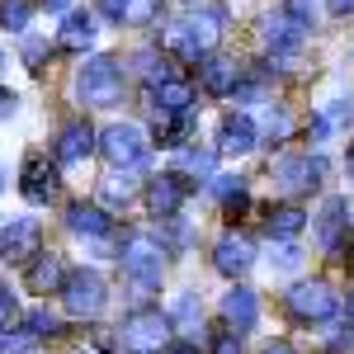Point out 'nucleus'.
I'll list each match as a JSON object with an SVG mask.
<instances>
[{
    "label": "nucleus",
    "mask_w": 354,
    "mask_h": 354,
    "mask_svg": "<svg viewBox=\"0 0 354 354\" xmlns=\"http://www.w3.org/2000/svg\"><path fill=\"white\" fill-rule=\"evenodd\" d=\"M222 24H227V15H222V5H198V10H189L180 24L165 28V48L180 57H189V62H198V57H213V48L222 43Z\"/></svg>",
    "instance_id": "obj_1"
},
{
    "label": "nucleus",
    "mask_w": 354,
    "mask_h": 354,
    "mask_svg": "<svg viewBox=\"0 0 354 354\" xmlns=\"http://www.w3.org/2000/svg\"><path fill=\"white\" fill-rule=\"evenodd\" d=\"M76 95L81 104H95V109H113L123 100V66L118 57H90L76 76Z\"/></svg>",
    "instance_id": "obj_2"
},
{
    "label": "nucleus",
    "mask_w": 354,
    "mask_h": 354,
    "mask_svg": "<svg viewBox=\"0 0 354 354\" xmlns=\"http://www.w3.org/2000/svg\"><path fill=\"white\" fill-rule=\"evenodd\" d=\"M118 345L128 354H156L170 345V317H165L161 307H137L123 317V326H118Z\"/></svg>",
    "instance_id": "obj_3"
},
{
    "label": "nucleus",
    "mask_w": 354,
    "mask_h": 354,
    "mask_svg": "<svg viewBox=\"0 0 354 354\" xmlns=\"http://www.w3.org/2000/svg\"><path fill=\"white\" fill-rule=\"evenodd\" d=\"M118 260L137 279V288H156L161 274H165V245L156 236H147V232H133V236H123V245H118Z\"/></svg>",
    "instance_id": "obj_4"
},
{
    "label": "nucleus",
    "mask_w": 354,
    "mask_h": 354,
    "mask_svg": "<svg viewBox=\"0 0 354 354\" xmlns=\"http://www.w3.org/2000/svg\"><path fill=\"white\" fill-rule=\"evenodd\" d=\"M62 307L71 312V317H100V307L109 302V293H104V279L95 270H66V279H62Z\"/></svg>",
    "instance_id": "obj_5"
},
{
    "label": "nucleus",
    "mask_w": 354,
    "mask_h": 354,
    "mask_svg": "<svg viewBox=\"0 0 354 354\" xmlns=\"http://www.w3.org/2000/svg\"><path fill=\"white\" fill-rule=\"evenodd\" d=\"M307 15H302V5H279L274 15H265V43L274 48V57L293 53L302 38H307Z\"/></svg>",
    "instance_id": "obj_6"
},
{
    "label": "nucleus",
    "mask_w": 354,
    "mask_h": 354,
    "mask_svg": "<svg viewBox=\"0 0 354 354\" xmlns=\"http://www.w3.org/2000/svg\"><path fill=\"white\" fill-rule=\"evenodd\" d=\"M100 151H104V161L109 165H142L147 161V137H142V128H133V123H113V128H104V137H100Z\"/></svg>",
    "instance_id": "obj_7"
},
{
    "label": "nucleus",
    "mask_w": 354,
    "mask_h": 354,
    "mask_svg": "<svg viewBox=\"0 0 354 354\" xmlns=\"http://www.w3.org/2000/svg\"><path fill=\"white\" fill-rule=\"evenodd\" d=\"M38 250H43V227H38V218H15L0 232V255H5V265H28Z\"/></svg>",
    "instance_id": "obj_8"
},
{
    "label": "nucleus",
    "mask_w": 354,
    "mask_h": 354,
    "mask_svg": "<svg viewBox=\"0 0 354 354\" xmlns=\"http://www.w3.org/2000/svg\"><path fill=\"white\" fill-rule=\"evenodd\" d=\"M288 312H293L298 322H326V317H335V288L322 283V279L298 283V288L288 293Z\"/></svg>",
    "instance_id": "obj_9"
},
{
    "label": "nucleus",
    "mask_w": 354,
    "mask_h": 354,
    "mask_svg": "<svg viewBox=\"0 0 354 354\" xmlns=\"http://www.w3.org/2000/svg\"><path fill=\"white\" fill-rule=\"evenodd\" d=\"M345 227H350V198H326L322 203V218H317V245L326 250V255H340V245H345Z\"/></svg>",
    "instance_id": "obj_10"
},
{
    "label": "nucleus",
    "mask_w": 354,
    "mask_h": 354,
    "mask_svg": "<svg viewBox=\"0 0 354 354\" xmlns=\"http://www.w3.org/2000/svg\"><path fill=\"white\" fill-rule=\"evenodd\" d=\"M322 175H326V161H322V156H288V161L274 165L279 189H288V194L317 189V180H322Z\"/></svg>",
    "instance_id": "obj_11"
},
{
    "label": "nucleus",
    "mask_w": 354,
    "mask_h": 354,
    "mask_svg": "<svg viewBox=\"0 0 354 354\" xmlns=\"http://www.w3.org/2000/svg\"><path fill=\"white\" fill-rule=\"evenodd\" d=\"M250 265H255V241H250V236H241V232H227V236L213 245V270L227 274V279L245 274Z\"/></svg>",
    "instance_id": "obj_12"
},
{
    "label": "nucleus",
    "mask_w": 354,
    "mask_h": 354,
    "mask_svg": "<svg viewBox=\"0 0 354 354\" xmlns=\"http://www.w3.org/2000/svg\"><path fill=\"white\" fill-rule=\"evenodd\" d=\"M95 151V128L85 118H71L62 133H57V165H76Z\"/></svg>",
    "instance_id": "obj_13"
},
{
    "label": "nucleus",
    "mask_w": 354,
    "mask_h": 354,
    "mask_svg": "<svg viewBox=\"0 0 354 354\" xmlns=\"http://www.w3.org/2000/svg\"><path fill=\"white\" fill-rule=\"evenodd\" d=\"M185 194H189V185H185V175H180V170L156 175V180H151V189H147L151 213H156V218H175V213H180V203H185Z\"/></svg>",
    "instance_id": "obj_14"
},
{
    "label": "nucleus",
    "mask_w": 354,
    "mask_h": 354,
    "mask_svg": "<svg viewBox=\"0 0 354 354\" xmlns=\"http://www.w3.org/2000/svg\"><path fill=\"white\" fill-rule=\"evenodd\" d=\"M255 147V123L245 113H227L218 128V156H245Z\"/></svg>",
    "instance_id": "obj_15"
},
{
    "label": "nucleus",
    "mask_w": 354,
    "mask_h": 354,
    "mask_svg": "<svg viewBox=\"0 0 354 354\" xmlns=\"http://www.w3.org/2000/svg\"><path fill=\"white\" fill-rule=\"evenodd\" d=\"M19 189H24L28 203H48L57 194V165H48L43 156H28L24 161V185H19Z\"/></svg>",
    "instance_id": "obj_16"
},
{
    "label": "nucleus",
    "mask_w": 354,
    "mask_h": 354,
    "mask_svg": "<svg viewBox=\"0 0 354 354\" xmlns=\"http://www.w3.org/2000/svg\"><path fill=\"white\" fill-rule=\"evenodd\" d=\"M66 227L76 232V236H95V241H104L113 232V218L104 208H95V203H71L66 208Z\"/></svg>",
    "instance_id": "obj_17"
},
{
    "label": "nucleus",
    "mask_w": 354,
    "mask_h": 354,
    "mask_svg": "<svg viewBox=\"0 0 354 354\" xmlns=\"http://www.w3.org/2000/svg\"><path fill=\"white\" fill-rule=\"evenodd\" d=\"M198 81H203L208 95H232V90L241 85V66H236V62H227V57H203Z\"/></svg>",
    "instance_id": "obj_18"
},
{
    "label": "nucleus",
    "mask_w": 354,
    "mask_h": 354,
    "mask_svg": "<svg viewBox=\"0 0 354 354\" xmlns=\"http://www.w3.org/2000/svg\"><path fill=\"white\" fill-rule=\"evenodd\" d=\"M95 15L90 10H76V15H66V24H62V33H57V48L62 53H85L90 43H95Z\"/></svg>",
    "instance_id": "obj_19"
},
{
    "label": "nucleus",
    "mask_w": 354,
    "mask_h": 354,
    "mask_svg": "<svg viewBox=\"0 0 354 354\" xmlns=\"http://www.w3.org/2000/svg\"><path fill=\"white\" fill-rule=\"evenodd\" d=\"M151 109L156 113H189V104H194V85L189 81H161V85H151Z\"/></svg>",
    "instance_id": "obj_20"
},
{
    "label": "nucleus",
    "mask_w": 354,
    "mask_h": 354,
    "mask_svg": "<svg viewBox=\"0 0 354 354\" xmlns=\"http://www.w3.org/2000/svg\"><path fill=\"white\" fill-rule=\"evenodd\" d=\"M222 317L232 322V330H250V326H255V317H260V302H255V293H250V288H241V283H236V288L222 298Z\"/></svg>",
    "instance_id": "obj_21"
},
{
    "label": "nucleus",
    "mask_w": 354,
    "mask_h": 354,
    "mask_svg": "<svg viewBox=\"0 0 354 354\" xmlns=\"http://www.w3.org/2000/svg\"><path fill=\"white\" fill-rule=\"evenodd\" d=\"M302 227H307V213H302L298 203H283V208H270V218H265V232H270L274 241H293Z\"/></svg>",
    "instance_id": "obj_22"
},
{
    "label": "nucleus",
    "mask_w": 354,
    "mask_h": 354,
    "mask_svg": "<svg viewBox=\"0 0 354 354\" xmlns=\"http://www.w3.org/2000/svg\"><path fill=\"white\" fill-rule=\"evenodd\" d=\"M170 317V330H180V335H198L203 330V307H198V293H180L175 307L165 312Z\"/></svg>",
    "instance_id": "obj_23"
},
{
    "label": "nucleus",
    "mask_w": 354,
    "mask_h": 354,
    "mask_svg": "<svg viewBox=\"0 0 354 354\" xmlns=\"http://www.w3.org/2000/svg\"><path fill=\"white\" fill-rule=\"evenodd\" d=\"M62 279H66L62 255H43V250H38V265L28 270V288H33V293H57V288H62Z\"/></svg>",
    "instance_id": "obj_24"
},
{
    "label": "nucleus",
    "mask_w": 354,
    "mask_h": 354,
    "mask_svg": "<svg viewBox=\"0 0 354 354\" xmlns=\"http://www.w3.org/2000/svg\"><path fill=\"white\" fill-rule=\"evenodd\" d=\"M189 128H194L189 113H156V142L161 147H185Z\"/></svg>",
    "instance_id": "obj_25"
},
{
    "label": "nucleus",
    "mask_w": 354,
    "mask_h": 354,
    "mask_svg": "<svg viewBox=\"0 0 354 354\" xmlns=\"http://www.w3.org/2000/svg\"><path fill=\"white\" fill-rule=\"evenodd\" d=\"M137 180H142V165H123L118 175L104 180V198H109V203H128L137 194Z\"/></svg>",
    "instance_id": "obj_26"
},
{
    "label": "nucleus",
    "mask_w": 354,
    "mask_h": 354,
    "mask_svg": "<svg viewBox=\"0 0 354 354\" xmlns=\"http://www.w3.org/2000/svg\"><path fill=\"white\" fill-rule=\"evenodd\" d=\"M133 62H137V71H142V81H147V85L175 81V66H170V62H165L161 53H151V48H147V53H137Z\"/></svg>",
    "instance_id": "obj_27"
},
{
    "label": "nucleus",
    "mask_w": 354,
    "mask_h": 354,
    "mask_svg": "<svg viewBox=\"0 0 354 354\" xmlns=\"http://www.w3.org/2000/svg\"><path fill=\"white\" fill-rule=\"evenodd\" d=\"M28 19H33L28 0H0V24L10 28V33H28Z\"/></svg>",
    "instance_id": "obj_28"
},
{
    "label": "nucleus",
    "mask_w": 354,
    "mask_h": 354,
    "mask_svg": "<svg viewBox=\"0 0 354 354\" xmlns=\"http://www.w3.org/2000/svg\"><path fill=\"white\" fill-rule=\"evenodd\" d=\"M24 330L33 335V340H43V335H57V330H62V322H57L48 307H33V312L24 317Z\"/></svg>",
    "instance_id": "obj_29"
},
{
    "label": "nucleus",
    "mask_w": 354,
    "mask_h": 354,
    "mask_svg": "<svg viewBox=\"0 0 354 354\" xmlns=\"http://www.w3.org/2000/svg\"><path fill=\"white\" fill-rule=\"evenodd\" d=\"M118 5H123V24H147L161 0H118Z\"/></svg>",
    "instance_id": "obj_30"
},
{
    "label": "nucleus",
    "mask_w": 354,
    "mask_h": 354,
    "mask_svg": "<svg viewBox=\"0 0 354 354\" xmlns=\"http://www.w3.org/2000/svg\"><path fill=\"white\" fill-rule=\"evenodd\" d=\"M274 265H279V270H298V265H302V250L293 241H279V245H274Z\"/></svg>",
    "instance_id": "obj_31"
},
{
    "label": "nucleus",
    "mask_w": 354,
    "mask_h": 354,
    "mask_svg": "<svg viewBox=\"0 0 354 354\" xmlns=\"http://www.w3.org/2000/svg\"><path fill=\"white\" fill-rule=\"evenodd\" d=\"M213 151H185V170H194V175H213Z\"/></svg>",
    "instance_id": "obj_32"
},
{
    "label": "nucleus",
    "mask_w": 354,
    "mask_h": 354,
    "mask_svg": "<svg viewBox=\"0 0 354 354\" xmlns=\"http://www.w3.org/2000/svg\"><path fill=\"white\" fill-rule=\"evenodd\" d=\"M213 354H241V335H236V330H218Z\"/></svg>",
    "instance_id": "obj_33"
},
{
    "label": "nucleus",
    "mask_w": 354,
    "mask_h": 354,
    "mask_svg": "<svg viewBox=\"0 0 354 354\" xmlns=\"http://www.w3.org/2000/svg\"><path fill=\"white\" fill-rule=\"evenodd\" d=\"M15 317H19V302H15V293H10V288H0V330L10 326Z\"/></svg>",
    "instance_id": "obj_34"
},
{
    "label": "nucleus",
    "mask_w": 354,
    "mask_h": 354,
    "mask_svg": "<svg viewBox=\"0 0 354 354\" xmlns=\"http://www.w3.org/2000/svg\"><path fill=\"white\" fill-rule=\"evenodd\" d=\"M43 53H48V48H43L38 38H24V62L33 66V71H38V62H43Z\"/></svg>",
    "instance_id": "obj_35"
},
{
    "label": "nucleus",
    "mask_w": 354,
    "mask_h": 354,
    "mask_svg": "<svg viewBox=\"0 0 354 354\" xmlns=\"http://www.w3.org/2000/svg\"><path fill=\"white\" fill-rule=\"evenodd\" d=\"M326 10L335 19H345V15H354V0H326Z\"/></svg>",
    "instance_id": "obj_36"
},
{
    "label": "nucleus",
    "mask_w": 354,
    "mask_h": 354,
    "mask_svg": "<svg viewBox=\"0 0 354 354\" xmlns=\"http://www.w3.org/2000/svg\"><path fill=\"white\" fill-rule=\"evenodd\" d=\"M66 5H71V0H43V10H53V15H62Z\"/></svg>",
    "instance_id": "obj_37"
},
{
    "label": "nucleus",
    "mask_w": 354,
    "mask_h": 354,
    "mask_svg": "<svg viewBox=\"0 0 354 354\" xmlns=\"http://www.w3.org/2000/svg\"><path fill=\"white\" fill-rule=\"evenodd\" d=\"M265 354H293V345H288V340H279V345H270Z\"/></svg>",
    "instance_id": "obj_38"
},
{
    "label": "nucleus",
    "mask_w": 354,
    "mask_h": 354,
    "mask_svg": "<svg viewBox=\"0 0 354 354\" xmlns=\"http://www.w3.org/2000/svg\"><path fill=\"white\" fill-rule=\"evenodd\" d=\"M170 354H198V350H194V345H175Z\"/></svg>",
    "instance_id": "obj_39"
},
{
    "label": "nucleus",
    "mask_w": 354,
    "mask_h": 354,
    "mask_svg": "<svg viewBox=\"0 0 354 354\" xmlns=\"http://www.w3.org/2000/svg\"><path fill=\"white\" fill-rule=\"evenodd\" d=\"M345 322H354V293H350V317H345Z\"/></svg>",
    "instance_id": "obj_40"
},
{
    "label": "nucleus",
    "mask_w": 354,
    "mask_h": 354,
    "mask_svg": "<svg viewBox=\"0 0 354 354\" xmlns=\"http://www.w3.org/2000/svg\"><path fill=\"white\" fill-rule=\"evenodd\" d=\"M350 175H354V147H350Z\"/></svg>",
    "instance_id": "obj_41"
},
{
    "label": "nucleus",
    "mask_w": 354,
    "mask_h": 354,
    "mask_svg": "<svg viewBox=\"0 0 354 354\" xmlns=\"http://www.w3.org/2000/svg\"><path fill=\"white\" fill-rule=\"evenodd\" d=\"M0 189H5V170H0Z\"/></svg>",
    "instance_id": "obj_42"
},
{
    "label": "nucleus",
    "mask_w": 354,
    "mask_h": 354,
    "mask_svg": "<svg viewBox=\"0 0 354 354\" xmlns=\"http://www.w3.org/2000/svg\"><path fill=\"white\" fill-rule=\"evenodd\" d=\"M0 354H5V335H0Z\"/></svg>",
    "instance_id": "obj_43"
},
{
    "label": "nucleus",
    "mask_w": 354,
    "mask_h": 354,
    "mask_svg": "<svg viewBox=\"0 0 354 354\" xmlns=\"http://www.w3.org/2000/svg\"><path fill=\"white\" fill-rule=\"evenodd\" d=\"M0 66H5V48H0Z\"/></svg>",
    "instance_id": "obj_44"
}]
</instances>
